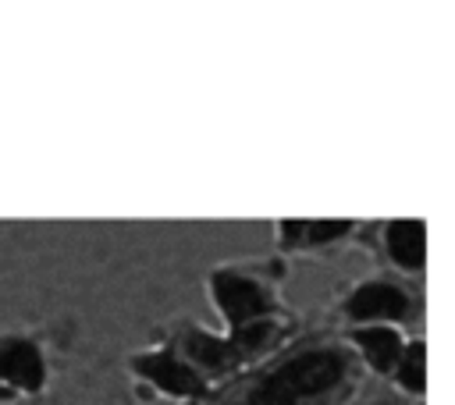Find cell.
I'll list each match as a JSON object with an SVG mask.
<instances>
[{"instance_id":"6da1fadb","label":"cell","mask_w":455,"mask_h":405,"mask_svg":"<svg viewBox=\"0 0 455 405\" xmlns=\"http://www.w3.org/2000/svg\"><path fill=\"white\" fill-rule=\"evenodd\" d=\"M341 377H345L341 352L313 348V352H302V355L281 362L277 369H270L245 394L242 405H309V401L323 398L327 391H334Z\"/></svg>"},{"instance_id":"7a4b0ae2","label":"cell","mask_w":455,"mask_h":405,"mask_svg":"<svg viewBox=\"0 0 455 405\" xmlns=\"http://www.w3.org/2000/svg\"><path fill=\"white\" fill-rule=\"evenodd\" d=\"M270 330H274V327H270L267 320H252V323H245V327H235L231 338H213V334L192 330V334L185 338V348H188V355H192L196 362H203V366H210V369H224V366H231V362H238V359L259 352V345L270 338Z\"/></svg>"},{"instance_id":"3957f363","label":"cell","mask_w":455,"mask_h":405,"mask_svg":"<svg viewBox=\"0 0 455 405\" xmlns=\"http://www.w3.org/2000/svg\"><path fill=\"white\" fill-rule=\"evenodd\" d=\"M213 298H217V306H220V313L228 316L231 327H245L252 320H267V313H270V295L256 281L238 277L231 270L213 274Z\"/></svg>"},{"instance_id":"277c9868","label":"cell","mask_w":455,"mask_h":405,"mask_svg":"<svg viewBox=\"0 0 455 405\" xmlns=\"http://www.w3.org/2000/svg\"><path fill=\"white\" fill-rule=\"evenodd\" d=\"M43 377H46V366L32 341H21V338L0 341V380L14 384L21 391H39Z\"/></svg>"},{"instance_id":"5b68a950","label":"cell","mask_w":455,"mask_h":405,"mask_svg":"<svg viewBox=\"0 0 455 405\" xmlns=\"http://www.w3.org/2000/svg\"><path fill=\"white\" fill-rule=\"evenodd\" d=\"M132 366H135V373H142L167 394H199L203 391V380L196 377V369H188L181 359H174V352L139 355Z\"/></svg>"},{"instance_id":"8992f818","label":"cell","mask_w":455,"mask_h":405,"mask_svg":"<svg viewBox=\"0 0 455 405\" xmlns=\"http://www.w3.org/2000/svg\"><path fill=\"white\" fill-rule=\"evenodd\" d=\"M409 313V298L395 284H363L348 298V316L355 320H402Z\"/></svg>"},{"instance_id":"52a82bcc","label":"cell","mask_w":455,"mask_h":405,"mask_svg":"<svg viewBox=\"0 0 455 405\" xmlns=\"http://www.w3.org/2000/svg\"><path fill=\"white\" fill-rule=\"evenodd\" d=\"M387 252L398 266L405 270H419L423 256H427V231L423 220H395L387 227Z\"/></svg>"},{"instance_id":"ba28073f","label":"cell","mask_w":455,"mask_h":405,"mask_svg":"<svg viewBox=\"0 0 455 405\" xmlns=\"http://www.w3.org/2000/svg\"><path fill=\"white\" fill-rule=\"evenodd\" d=\"M355 345L363 348L366 362L373 369H395L398 359H402V338L391 330V327H366V330H355Z\"/></svg>"},{"instance_id":"9c48e42d","label":"cell","mask_w":455,"mask_h":405,"mask_svg":"<svg viewBox=\"0 0 455 405\" xmlns=\"http://www.w3.org/2000/svg\"><path fill=\"white\" fill-rule=\"evenodd\" d=\"M352 231V220H284L281 242L284 245H320L331 238H341Z\"/></svg>"},{"instance_id":"30bf717a","label":"cell","mask_w":455,"mask_h":405,"mask_svg":"<svg viewBox=\"0 0 455 405\" xmlns=\"http://www.w3.org/2000/svg\"><path fill=\"white\" fill-rule=\"evenodd\" d=\"M423 380H427V355H423V345H409L402 348V359H398V384L409 387V391H423Z\"/></svg>"}]
</instances>
